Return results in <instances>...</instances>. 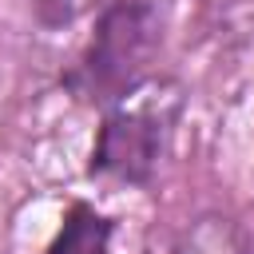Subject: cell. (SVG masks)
Here are the masks:
<instances>
[{
	"label": "cell",
	"instance_id": "4",
	"mask_svg": "<svg viewBox=\"0 0 254 254\" xmlns=\"http://www.w3.org/2000/svg\"><path fill=\"white\" fill-rule=\"evenodd\" d=\"M111 246V222L87 206V202H71L60 234L52 238L48 254H107Z\"/></svg>",
	"mask_w": 254,
	"mask_h": 254
},
{
	"label": "cell",
	"instance_id": "2",
	"mask_svg": "<svg viewBox=\"0 0 254 254\" xmlns=\"http://www.w3.org/2000/svg\"><path fill=\"white\" fill-rule=\"evenodd\" d=\"M163 40V20L155 12V4L147 0H111L99 20L95 32L87 40V48L79 52L75 67L67 71V87L87 99V103H111L123 91H131L139 79H147V64L159 52Z\"/></svg>",
	"mask_w": 254,
	"mask_h": 254
},
{
	"label": "cell",
	"instance_id": "3",
	"mask_svg": "<svg viewBox=\"0 0 254 254\" xmlns=\"http://www.w3.org/2000/svg\"><path fill=\"white\" fill-rule=\"evenodd\" d=\"M167 254H250V242H246V230L230 214L206 210L179 230Z\"/></svg>",
	"mask_w": 254,
	"mask_h": 254
},
{
	"label": "cell",
	"instance_id": "1",
	"mask_svg": "<svg viewBox=\"0 0 254 254\" xmlns=\"http://www.w3.org/2000/svg\"><path fill=\"white\" fill-rule=\"evenodd\" d=\"M183 115V87L171 75H147L107 103L91 147V175L143 187L159 171L175 123Z\"/></svg>",
	"mask_w": 254,
	"mask_h": 254
}]
</instances>
